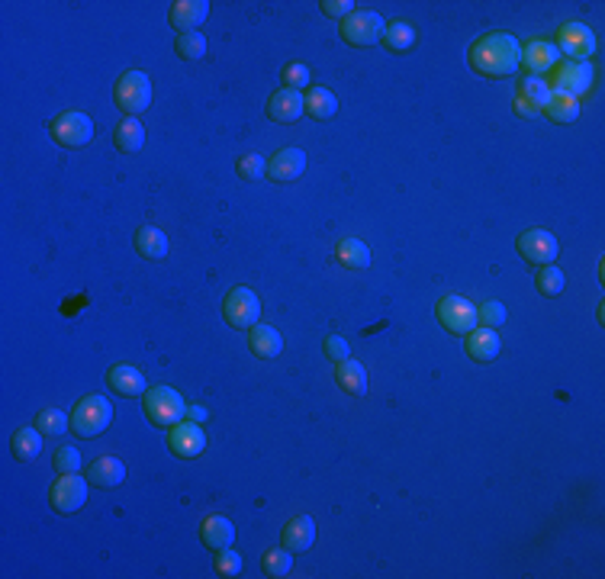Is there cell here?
Returning <instances> with one entry per match:
<instances>
[{"mask_svg":"<svg viewBox=\"0 0 605 579\" xmlns=\"http://www.w3.org/2000/svg\"><path fill=\"white\" fill-rule=\"evenodd\" d=\"M383 46H387L390 52H409V48L416 46V29H412L406 20L390 23L387 32H383Z\"/></svg>","mask_w":605,"mask_h":579,"instance_id":"1f68e13d","label":"cell"},{"mask_svg":"<svg viewBox=\"0 0 605 579\" xmlns=\"http://www.w3.org/2000/svg\"><path fill=\"white\" fill-rule=\"evenodd\" d=\"M323 351H325V357H329L332 364H345L348 357H351V345H348L341 335H329V338H325V341H323Z\"/></svg>","mask_w":605,"mask_h":579,"instance_id":"ab89813d","label":"cell"},{"mask_svg":"<svg viewBox=\"0 0 605 579\" xmlns=\"http://www.w3.org/2000/svg\"><path fill=\"white\" fill-rule=\"evenodd\" d=\"M113 145L120 148L122 155L142 152V145H146V126H142L136 116L120 120V126H116V132H113Z\"/></svg>","mask_w":605,"mask_h":579,"instance_id":"cb8c5ba5","label":"cell"},{"mask_svg":"<svg viewBox=\"0 0 605 579\" xmlns=\"http://www.w3.org/2000/svg\"><path fill=\"white\" fill-rule=\"evenodd\" d=\"M49 136L55 138L62 148H81V145H88L90 138H94V122H90L88 113L68 110L52 120Z\"/></svg>","mask_w":605,"mask_h":579,"instance_id":"8992f818","label":"cell"},{"mask_svg":"<svg viewBox=\"0 0 605 579\" xmlns=\"http://www.w3.org/2000/svg\"><path fill=\"white\" fill-rule=\"evenodd\" d=\"M557 64H560V52H557L554 42L534 39V42H528V46L522 48V68L528 74H534V78L554 71Z\"/></svg>","mask_w":605,"mask_h":579,"instance_id":"2e32d148","label":"cell"},{"mask_svg":"<svg viewBox=\"0 0 605 579\" xmlns=\"http://www.w3.org/2000/svg\"><path fill=\"white\" fill-rule=\"evenodd\" d=\"M136 251L148 261H162L168 257V235L158 225H142L136 232Z\"/></svg>","mask_w":605,"mask_h":579,"instance_id":"d4e9b609","label":"cell"},{"mask_svg":"<svg viewBox=\"0 0 605 579\" xmlns=\"http://www.w3.org/2000/svg\"><path fill=\"white\" fill-rule=\"evenodd\" d=\"M335 257H339V264L348 267V271L371 267V248H367L361 239H341L339 248H335Z\"/></svg>","mask_w":605,"mask_h":579,"instance_id":"4316f807","label":"cell"},{"mask_svg":"<svg viewBox=\"0 0 605 579\" xmlns=\"http://www.w3.org/2000/svg\"><path fill=\"white\" fill-rule=\"evenodd\" d=\"M200 541L210 547L213 554H216V550H226L235 541V524L229 522L226 515H210V518L200 524Z\"/></svg>","mask_w":605,"mask_h":579,"instance_id":"44dd1931","label":"cell"},{"mask_svg":"<svg viewBox=\"0 0 605 579\" xmlns=\"http://www.w3.org/2000/svg\"><path fill=\"white\" fill-rule=\"evenodd\" d=\"M541 113H544L550 122H560V126H567V122H576V120H580V104H576L573 96L554 94V90H550V100L541 106Z\"/></svg>","mask_w":605,"mask_h":579,"instance_id":"f1b7e54d","label":"cell"},{"mask_svg":"<svg viewBox=\"0 0 605 579\" xmlns=\"http://www.w3.org/2000/svg\"><path fill=\"white\" fill-rule=\"evenodd\" d=\"M267 174V161L261 155H245L239 158V177L242 180H258V177Z\"/></svg>","mask_w":605,"mask_h":579,"instance_id":"f35d334b","label":"cell"},{"mask_svg":"<svg viewBox=\"0 0 605 579\" xmlns=\"http://www.w3.org/2000/svg\"><path fill=\"white\" fill-rule=\"evenodd\" d=\"M506 306L500 303V299H486L480 309H476V322L480 325H486V329H500L502 322H506Z\"/></svg>","mask_w":605,"mask_h":579,"instance_id":"8d00e7d4","label":"cell"},{"mask_svg":"<svg viewBox=\"0 0 605 579\" xmlns=\"http://www.w3.org/2000/svg\"><path fill=\"white\" fill-rule=\"evenodd\" d=\"M168 448L174 457L194 460L206 450V434H203V428L197 422H178V425L171 428Z\"/></svg>","mask_w":605,"mask_h":579,"instance_id":"4fadbf2b","label":"cell"},{"mask_svg":"<svg viewBox=\"0 0 605 579\" xmlns=\"http://www.w3.org/2000/svg\"><path fill=\"white\" fill-rule=\"evenodd\" d=\"M223 315L232 329H251L261 319V299L255 297V290L235 287L229 290V297L223 299Z\"/></svg>","mask_w":605,"mask_h":579,"instance_id":"52a82bcc","label":"cell"},{"mask_svg":"<svg viewBox=\"0 0 605 579\" xmlns=\"http://www.w3.org/2000/svg\"><path fill=\"white\" fill-rule=\"evenodd\" d=\"M516 113L518 116H522V120H532V116H538V106H532L528 104V100H525V96H516Z\"/></svg>","mask_w":605,"mask_h":579,"instance_id":"ee69618b","label":"cell"},{"mask_svg":"<svg viewBox=\"0 0 605 579\" xmlns=\"http://www.w3.org/2000/svg\"><path fill=\"white\" fill-rule=\"evenodd\" d=\"M42 438H46V434H42L39 428H17V432H13V441H10L13 457H17L20 464L36 460L42 454Z\"/></svg>","mask_w":605,"mask_h":579,"instance_id":"484cf974","label":"cell"},{"mask_svg":"<svg viewBox=\"0 0 605 579\" xmlns=\"http://www.w3.org/2000/svg\"><path fill=\"white\" fill-rule=\"evenodd\" d=\"M592 88V64L589 62H560L554 68V80H550V90L564 96H583Z\"/></svg>","mask_w":605,"mask_h":579,"instance_id":"30bf717a","label":"cell"},{"mask_svg":"<svg viewBox=\"0 0 605 579\" xmlns=\"http://www.w3.org/2000/svg\"><path fill=\"white\" fill-rule=\"evenodd\" d=\"M88 502V480L78 474H62L49 490V506L58 515H71Z\"/></svg>","mask_w":605,"mask_h":579,"instance_id":"9c48e42d","label":"cell"},{"mask_svg":"<svg viewBox=\"0 0 605 579\" xmlns=\"http://www.w3.org/2000/svg\"><path fill=\"white\" fill-rule=\"evenodd\" d=\"M290 570H293V550L274 547V550H267L265 554V576L277 579V576H287Z\"/></svg>","mask_w":605,"mask_h":579,"instance_id":"e575fe53","label":"cell"},{"mask_svg":"<svg viewBox=\"0 0 605 579\" xmlns=\"http://www.w3.org/2000/svg\"><path fill=\"white\" fill-rule=\"evenodd\" d=\"M210 16V4L206 0H178L168 10V23L184 36V32H197L203 26V20Z\"/></svg>","mask_w":605,"mask_h":579,"instance_id":"e0dca14e","label":"cell"},{"mask_svg":"<svg viewBox=\"0 0 605 579\" xmlns=\"http://www.w3.org/2000/svg\"><path fill=\"white\" fill-rule=\"evenodd\" d=\"M174 48H178L181 58H187V62H197V58L206 55V36H203V32H184V36H178Z\"/></svg>","mask_w":605,"mask_h":579,"instance_id":"d590c367","label":"cell"},{"mask_svg":"<svg viewBox=\"0 0 605 579\" xmlns=\"http://www.w3.org/2000/svg\"><path fill=\"white\" fill-rule=\"evenodd\" d=\"M122 480H126V466L116 457H97L88 470V482L97 490H116Z\"/></svg>","mask_w":605,"mask_h":579,"instance_id":"603a6c76","label":"cell"},{"mask_svg":"<svg viewBox=\"0 0 605 579\" xmlns=\"http://www.w3.org/2000/svg\"><path fill=\"white\" fill-rule=\"evenodd\" d=\"M554 46L567 62H589L592 52H596V36H592V29L583 23H567V26H560V32H557Z\"/></svg>","mask_w":605,"mask_h":579,"instance_id":"8fae6325","label":"cell"},{"mask_svg":"<svg viewBox=\"0 0 605 579\" xmlns=\"http://www.w3.org/2000/svg\"><path fill=\"white\" fill-rule=\"evenodd\" d=\"M383 32H387V23H383V16L374 13V10H355L351 16L341 20V39L355 48L377 46V42L383 39Z\"/></svg>","mask_w":605,"mask_h":579,"instance_id":"277c9868","label":"cell"},{"mask_svg":"<svg viewBox=\"0 0 605 579\" xmlns=\"http://www.w3.org/2000/svg\"><path fill=\"white\" fill-rule=\"evenodd\" d=\"M36 428H39L46 438H62V434L71 428V415L62 409H42L36 415Z\"/></svg>","mask_w":605,"mask_h":579,"instance_id":"4dcf8cb0","label":"cell"},{"mask_svg":"<svg viewBox=\"0 0 605 579\" xmlns=\"http://www.w3.org/2000/svg\"><path fill=\"white\" fill-rule=\"evenodd\" d=\"M307 171V152L303 148H281L274 158L267 161V177L274 184H290Z\"/></svg>","mask_w":605,"mask_h":579,"instance_id":"5bb4252c","label":"cell"},{"mask_svg":"<svg viewBox=\"0 0 605 579\" xmlns=\"http://www.w3.org/2000/svg\"><path fill=\"white\" fill-rule=\"evenodd\" d=\"M303 100H307V113L313 120H332V116L339 113V100L325 88H309Z\"/></svg>","mask_w":605,"mask_h":579,"instance_id":"f546056e","label":"cell"},{"mask_svg":"<svg viewBox=\"0 0 605 579\" xmlns=\"http://www.w3.org/2000/svg\"><path fill=\"white\" fill-rule=\"evenodd\" d=\"M335 383H339L345 393L364 396V393H367V370H364L357 361H351V357H348L345 364H339V367H335Z\"/></svg>","mask_w":605,"mask_h":579,"instance_id":"83f0119b","label":"cell"},{"mask_svg":"<svg viewBox=\"0 0 605 579\" xmlns=\"http://www.w3.org/2000/svg\"><path fill=\"white\" fill-rule=\"evenodd\" d=\"M248 348L255 357H261V361H274L277 354L283 351V338L281 331L274 329V325H251L248 329Z\"/></svg>","mask_w":605,"mask_h":579,"instance_id":"ffe728a7","label":"cell"},{"mask_svg":"<svg viewBox=\"0 0 605 579\" xmlns=\"http://www.w3.org/2000/svg\"><path fill=\"white\" fill-rule=\"evenodd\" d=\"M110 422H113V406H110L106 396L97 393L81 399L71 412V432L78 438H97V434H104L110 428Z\"/></svg>","mask_w":605,"mask_h":579,"instance_id":"7a4b0ae2","label":"cell"},{"mask_svg":"<svg viewBox=\"0 0 605 579\" xmlns=\"http://www.w3.org/2000/svg\"><path fill=\"white\" fill-rule=\"evenodd\" d=\"M113 100L120 110L132 113V116H136V113H146L148 106H152V80H148V74L126 71L116 80Z\"/></svg>","mask_w":605,"mask_h":579,"instance_id":"5b68a950","label":"cell"},{"mask_svg":"<svg viewBox=\"0 0 605 579\" xmlns=\"http://www.w3.org/2000/svg\"><path fill=\"white\" fill-rule=\"evenodd\" d=\"M518 96H525L532 106H544L550 100V84L544 78H534V74H525L522 78V88H518Z\"/></svg>","mask_w":605,"mask_h":579,"instance_id":"d6a6232c","label":"cell"},{"mask_svg":"<svg viewBox=\"0 0 605 579\" xmlns=\"http://www.w3.org/2000/svg\"><path fill=\"white\" fill-rule=\"evenodd\" d=\"M106 383L120 396H146V377L130 364H113L110 373H106Z\"/></svg>","mask_w":605,"mask_h":579,"instance_id":"7402d4cb","label":"cell"},{"mask_svg":"<svg viewBox=\"0 0 605 579\" xmlns=\"http://www.w3.org/2000/svg\"><path fill=\"white\" fill-rule=\"evenodd\" d=\"M518 255L528 261V264H554L557 255H560V245L548 229H528V232L518 235Z\"/></svg>","mask_w":605,"mask_h":579,"instance_id":"7c38bea8","label":"cell"},{"mask_svg":"<svg viewBox=\"0 0 605 579\" xmlns=\"http://www.w3.org/2000/svg\"><path fill=\"white\" fill-rule=\"evenodd\" d=\"M283 88L307 90L309 88V68L307 64H287V68H283Z\"/></svg>","mask_w":605,"mask_h":579,"instance_id":"b9f144b4","label":"cell"},{"mask_svg":"<svg viewBox=\"0 0 605 579\" xmlns=\"http://www.w3.org/2000/svg\"><path fill=\"white\" fill-rule=\"evenodd\" d=\"M323 13L335 16V20H345V16L355 13V0H323Z\"/></svg>","mask_w":605,"mask_h":579,"instance_id":"7bdbcfd3","label":"cell"},{"mask_svg":"<svg viewBox=\"0 0 605 579\" xmlns=\"http://www.w3.org/2000/svg\"><path fill=\"white\" fill-rule=\"evenodd\" d=\"M467 354L474 357L476 364H490L500 357L502 351V341L500 335H496V329H486V325H476L474 331H467Z\"/></svg>","mask_w":605,"mask_h":579,"instance_id":"ac0fdd59","label":"cell"},{"mask_svg":"<svg viewBox=\"0 0 605 579\" xmlns=\"http://www.w3.org/2000/svg\"><path fill=\"white\" fill-rule=\"evenodd\" d=\"M470 68L483 78H512L522 68V46L512 32H486L470 46Z\"/></svg>","mask_w":605,"mask_h":579,"instance_id":"6da1fadb","label":"cell"},{"mask_svg":"<svg viewBox=\"0 0 605 579\" xmlns=\"http://www.w3.org/2000/svg\"><path fill=\"white\" fill-rule=\"evenodd\" d=\"M303 113H307L303 90L281 88L271 94V100H267V116L274 122H297V120H303Z\"/></svg>","mask_w":605,"mask_h":579,"instance_id":"9a60e30c","label":"cell"},{"mask_svg":"<svg viewBox=\"0 0 605 579\" xmlns=\"http://www.w3.org/2000/svg\"><path fill=\"white\" fill-rule=\"evenodd\" d=\"M567 287V277L560 267L554 264H541L538 271V290H541V297H560Z\"/></svg>","mask_w":605,"mask_h":579,"instance_id":"836d02e7","label":"cell"},{"mask_svg":"<svg viewBox=\"0 0 605 579\" xmlns=\"http://www.w3.org/2000/svg\"><path fill=\"white\" fill-rule=\"evenodd\" d=\"M55 470L58 474H78L81 470V450L65 444V448L55 450Z\"/></svg>","mask_w":605,"mask_h":579,"instance_id":"74e56055","label":"cell"},{"mask_svg":"<svg viewBox=\"0 0 605 579\" xmlns=\"http://www.w3.org/2000/svg\"><path fill=\"white\" fill-rule=\"evenodd\" d=\"M281 544L293 554H303L309 547L315 544V522L309 515H297L290 522L283 524V534H281Z\"/></svg>","mask_w":605,"mask_h":579,"instance_id":"d6986e66","label":"cell"},{"mask_svg":"<svg viewBox=\"0 0 605 579\" xmlns=\"http://www.w3.org/2000/svg\"><path fill=\"white\" fill-rule=\"evenodd\" d=\"M438 322L451 335H467L474 331L480 322H476V306L467 297H458V293H448V297L438 303Z\"/></svg>","mask_w":605,"mask_h":579,"instance_id":"ba28073f","label":"cell"},{"mask_svg":"<svg viewBox=\"0 0 605 579\" xmlns=\"http://www.w3.org/2000/svg\"><path fill=\"white\" fill-rule=\"evenodd\" d=\"M216 573L219 576H239V573H242V557L235 554L232 547L216 550Z\"/></svg>","mask_w":605,"mask_h":579,"instance_id":"60d3db41","label":"cell"},{"mask_svg":"<svg viewBox=\"0 0 605 579\" xmlns=\"http://www.w3.org/2000/svg\"><path fill=\"white\" fill-rule=\"evenodd\" d=\"M146 415L152 425L174 428L187 418V402L171 386H152V390H146Z\"/></svg>","mask_w":605,"mask_h":579,"instance_id":"3957f363","label":"cell"},{"mask_svg":"<svg viewBox=\"0 0 605 579\" xmlns=\"http://www.w3.org/2000/svg\"><path fill=\"white\" fill-rule=\"evenodd\" d=\"M206 415H210V412L203 409V406H187V418H190V422H197V425H203V422H206Z\"/></svg>","mask_w":605,"mask_h":579,"instance_id":"f6af8a7d","label":"cell"}]
</instances>
